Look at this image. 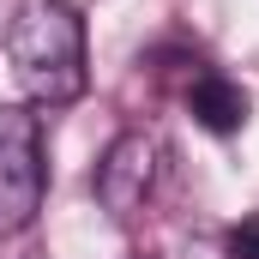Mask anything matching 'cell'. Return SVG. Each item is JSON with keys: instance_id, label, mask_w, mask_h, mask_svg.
<instances>
[{"instance_id": "obj_4", "label": "cell", "mask_w": 259, "mask_h": 259, "mask_svg": "<svg viewBox=\"0 0 259 259\" xmlns=\"http://www.w3.org/2000/svg\"><path fill=\"white\" fill-rule=\"evenodd\" d=\"M187 109L205 133H241L247 127V91L223 72H199L193 91H187Z\"/></svg>"}, {"instance_id": "obj_3", "label": "cell", "mask_w": 259, "mask_h": 259, "mask_svg": "<svg viewBox=\"0 0 259 259\" xmlns=\"http://www.w3.org/2000/svg\"><path fill=\"white\" fill-rule=\"evenodd\" d=\"M157 157H163V145L151 139V133H121V139H109V151L97 157V175H91V187H97V205L115 217V223H127L145 211V199L157 187Z\"/></svg>"}, {"instance_id": "obj_5", "label": "cell", "mask_w": 259, "mask_h": 259, "mask_svg": "<svg viewBox=\"0 0 259 259\" xmlns=\"http://www.w3.org/2000/svg\"><path fill=\"white\" fill-rule=\"evenodd\" d=\"M223 253H229V259H259V217H241V223L229 229Z\"/></svg>"}, {"instance_id": "obj_2", "label": "cell", "mask_w": 259, "mask_h": 259, "mask_svg": "<svg viewBox=\"0 0 259 259\" xmlns=\"http://www.w3.org/2000/svg\"><path fill=\"white\" fill-rule=\"evenodd\" d=\"M42 211V121L24 103L0 109V235L30 229Z\"/></svg>"}, {"instance_id": "obj_1", "label": "cell", "mask_w": 259, "mask_h": 259, "mask_svg": "<svg viewBox=\"0 0 259 259\" xmlns=\"http://www.w3.org/2000/svg\"><path fill=\"white\" fill-rule=\"evenodd\" d=\"M6 61L30 103L66 109L84 97V18L66 0H18L6 24Z\"/></svg>"}]
</instances>
